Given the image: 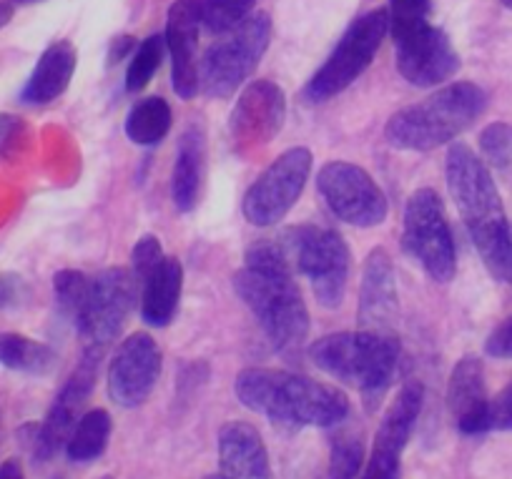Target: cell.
<instances>
[{
    "instance_id": "cell-9",
    "label": "cell",
    "mask_w": 512,
    "mask_h": 479,
    "mask_svg": "<svg viewBox=\"0 0 512 479\" xmlns=\"http://www.w3.org/2000/svg\"><path fill=\"white\" fill-rule=\"evenodd\" d=\"M402 244L407 254L437 284H450L457 274V249L445 206L435 189H417L405 206Z\"/></svg>"
},
{
    "instance_id": "cell-43",
    "label": "cell",
    "mask_w": 512,
    "mask_h": 479,
    "mask_svg": "<svg viewBox=\"0 0 512 479\" xmlns=\"http://www.w3.org/2000/svg\"><path fill=\"white\" fill-rule=\"evenodd\" d=\"M206 479H224V477H221V474H209V477H206Z\"/></svg>"
},
{
    "instance_id": "cell-16",
    "label": "cell",
    "mask_w": 512,
    "mask_h": 479,
    "mask_svg": "<svg viewBox=\"0 0 512 479\" xmlns=\"http://www.w3.org/2000/svg\"><path fill=\"white\" fill-rule=\"evenodd\" d=\"M161 349L154 337L136 332L121 342L108 364V394L123 409L141 407L161 377Z\"/></svg>"
},
{
    "instance_id": "cell-18",
    "label": "cell",
    "mask_w": 512,
    "mask_h": 479,
    "mask_svg": "<svg viewBox=\"0 0 512 479\" xmlns=\"http://www.w3.org/2000/svg\"><path fill=\"white\" fill-rule=\"evenodd\" d=\"M400 316V296H397V274L392 256L384 249L369 251L359 284V327L367 332L395 334Z\"/></svg>"
},
{
    "instance_id": "cell-27",
    "label": "cell",
    "mask_w": 512,
    "mask_h": 479,
    "mask_svg": "<svg viewBox=\"0 0 512 479\" xmlns=\"http://www.w3.org/2000/svg\"><path fill=\"white\" fill-rule=\"evenodd\" d=\"M111 414L106 409H91L78 419L66 442V454L71 462H93L101 457L111 439Z\"/></svg>"
},
{
    "instance_id": "cell-25",
    "label": "cell",
    "mask_w": 512,
    "mask_h": 479,
    "mask_svg": "<svg viewBox=\"0 0 512 479\" xmlns=\"http://www.w3.org/2000/svg\"><path fill=\"white\" fill-rule=\"evenodd\" d=\"M0 364L13 372L46 377L56 369L58 357L48 344L16 332H6L0 334Z\"/></svg>"
},
{
    "instance_id": "cell-5",
    "label": "cell",
    "mask_w": 512,
    "mask_h": 479,
    "mask_svg": "<svg viewBox=\"0 0 512 479\" xmlns=\"http://www.w3.org/2000/svg\"><path fill=\"white\" fill-rule=\"evenodd\" d=\"M309 357L329 377L359 387L367 407L374 409L390 389L400 367V342L395 334L359 332L327 334L309 347Z\"/></svg>"
},
{
    "instance_id": "cell-39",
    "label": "cell",
    "mask_w": 512,
    "mask_h": 479,
    "mask_svg": "<svg viewBox=\"0 0 512 479\" xmlns=\"http://www.w3.org/2000/svg\"><path fill=\"white\" fill-rule=\"evenodd\" d=\"M0 479H26L21 462L18 459H6V462L0 464Z\"/></svg>"
},
{
    "instance_id": "cell-24",
    "label": "cell",
    "mask_w": 512,
    "mask_h": 479,
    "mask_svg": "<svg viewBox=\"0 0 512 479\" xmlns=\"http://www.w3.org/2000/svg\"><path fill=\"white\" fill-rule=\"evenodd\" d=\"M181 286H184V266L174 256H164L149 279L141 284V319L149 327H169L179 309Z\"/></svg>"
},
{
    "instance_id": "cell-17",
    "label": "cell",
    "mask_w": 512,
    "mask_h": 479,
    "mask_svg": "<svg viewBox=\"0 0 512 479\" xmlns=\"http://www.w3.org/2000/svg\"><path fill=\"white\" fill-rule=\"evenodd\" d=\"M397 71L417 88H435L460 71V53L442 28L425 26L395 41Z\"/></svg>"
},
{
    "instance_id": "cell-8",
    "label": "cell",
    "mask_w": 512,
    "mask_h": 479,
    "mask_svg": "<svg viewBox=\"0 0 512 479\" xmlns=\"http://www.w3.org/2000/svg\"><path fill=\"white\" fill-rule=\"evenodd\" d=\"M390 33V18L384 8L364 13L344 31L342 41L332 51V56L322 63L317 73L304 86V101L324 103L329 98L347 91L377 56L384 36Z\"/></svg>"
},
{
    "instance_id": "cell-10",
    "label": "cell",
    "mask_w": 512,
    "mask_h": 479,
    "mask_svg": "<svg viewBox=\"0 0 512 479\" xmlns=\"http://www.w3.org/2000/svg\"><path fill=\"white\" fill-rule=\"evenodd\" d=\"M312 166V151L304 146H294L279 153L262 171V176L246 189L244 201H241L244 219L259 229H269L287 219L299 196L304 194Z\"/></svg>"
},
{
    "instance_id": "cell-23",
    "label": "cell",
    "mask_w": 512,
    "mask_h": 479,
    "mask_svg": "<svg viewBox=\"0 0 512 479\" xmlns=\"http://www.w3.org/2000/svg\"><path fill=\"white\" fill-rule=\"evenodd\" d=\"M78 66V53L73 43L56 41L43 51L38 58L36 68H33L31 78L23 86L21 101L31 103V106H46L61 98L66 88L71 86V78Z\"/></svg>"
},
{
    "instance_id": "cell-40",
    "label": "cell",
    "mask_w": 512,
    "mask_h": 479,
    "mask_svg": "<svg viewBox=\"0 0 512 479\" xmlns=\"http://www.w3.org/2000/svg\"><path fill=\"white\" fill-rule=\"evenodd\" d=\"M13 3H6V0H0V28H6L8 23L13 21Z\"/></svg>"
},
{
    "instance_id": "cell-7",
    "label": "cell",
    "mask_w": 512,
    "mask_h": 479,
    "mask_svg": "<svg viewBox=\"0 0 512 479\" xmlns=\"http://www.w3.org/2000/svg\"><path fill=\"white\" fill-rule=\"evenodd\" d=\"M272 41L267 13H251L241 26L226 33L224 41L206 51L199 66V88L209 98H229L244 86Z\"/></svg>"
},
{
    "instance_id": "cell-45",
    "label": "cell",
    "mask_w": 512,
    "mask_h": 479,
    "mask_svg": "<svg viewBox=\"0 0 512 479\" xmlns=\"http://www.w3.org/2000/svg\"><path fill=\"white\" fill-rule=\"evenodd\" d=\"M103 479H113V477H103Z\"/></svg>"
},
{
    "instance_id": "cell-21",
    "label": "cell",
    "mask_w": 512,
    "mask_h": 479,
    "mask_svg": "<svg viewBox=\"0 0 512 479\" xmlns=\"http://www.w3.org/2000/svg\"><path fill=\"white\" fill-rule=\"evenodd\" d=\"M219 474L224 479H274L267 444L249 422H226L219 429Z\"/></svg>"
},
{
    "instance_id": "cell-36",
    "label": "cell",
    "mask_w": 512,
    "mask_h": 479,
    "mask_svg": "<svg viewBox=\"0 0 512 479\" xmlns=\"http://www.w3.org/2000/svg\"><path fill=\"white\" fill-rule=\"evenodd\" d=\"M490 429L512 432V382L495 399H490Z\"/></svg>"
},
{
    "instance_id": "cell-33",
    "label": "cell",
    "mask_w": 512,
    "mask_h": 479,
    "mask_svg": "<svg viewBox=\"0 0 512 479\" xmlns=\"http://www.w3.org/2000/svg\"><path fill=\"white\" fill-rule=\"evenodd\" d=\"M482 161L492 169H510L512 166V126L510 123H490L480 133Z\"/></svg>"
},
{
    "instance_id": "cell-19",
    "label": "cell",
    "mask_w": 512,
    "mask_h": 479,
    "mask_svg": "<svg viewBox=\"0 0 512 479\" xmlns=\"http://www.w3.org/2000/svg\"><path fill=\"white\" fill-rule=\"evenodd\" d=\"M201 28V0H174L166 16V48L171 53V86L181 101L199 93L196 41Z\"/></svg>"
},
{
    "instance_id": "cell-37",
    "label": "cell",
    "mask_w": 512,
    "mask_h": 479,
    "mask_svg": "<svg viewBox=\"0 0 512 479\" xmlns=\"http://www.w3.org/2000/svg\"><path fill=\"white\" fill-rule=\"evenodd\" d=\"M485 352L492 359H512V316L492 329L485 342Z\"/></svg>"
},
{
    "instance_id": "cell-13",
    "label": "cell",
    "mask_w": 512,
    "mask_h": 479,
    "mask_svg": "<svg viewBox=\"0 0 512 479\" xmlns=\"http://www.w3.org/2000/svg\"><path fill=\"white\" fill-rule=\"evenodd\" d=\"M103 352L98 349H86L78 362V367L73 369V374L68 377V382L63 384L61 392L53 399L51 409H48L46 419L41 424H28V432H31V452L33 457L48 462L51 457H56L58 449L68 442L73 427L78 424V419L83 417V407H86L88 397H91L93 387H96L98 367H101Z\"/></svg>"
},
{
    "instance_id": "cell-32",
    "label": "cell",
    "mask_w": 512,
    "mask_h": 479,
    "mask_svg": "<svg viewBox=\"0 0 512 479\" xmlns=\"http://www.w3.org/2000/svg\"><path fill=\"white\" fill-rule=\"evenodd\" d=\"M432 3L430 0H390L387 18H390V33L395 41L430 26Z\"/></svg>"
},
{
    "instance_id": "cell-38",
    "label": "cell",
    "mask_w": 512,
    "mask_h": 479,
    "mask_svg": "<svg viewBox=\"0 0 512 479\" xmlns=\"http://www.w3.org/2000/svg\"><path fill=\"white\" fill-rule=\"evenodd\" d=\"M21 279L13 274H3L0 271V309H6V306H13L21 296Z\"/></svg>"
},
{
    "instance_id": "cell-15",
    "label": "cell",
    "mask_w": 512,
    "mask_h": 479,
    "mask_svg": "<svg viewBox=\"0 0 512 479\" xmlns=\"http://www.w3.org/2000/svg\"><path fill=\"white\" fill-rule=\"evenodd\" d=\"M425 404V387L422 382L402 384L395 402L387 407L377 434H374V447L369 454V462L359 479H397L400 477L402 452L410 444L412 432L417 427V419Z\"/></svg>"
},
{
    "instance_id": "cell-31",
    "label": "cell",
    "mask_w": 512,
    "mask_h": 479,
    "mask_svg": "<svg viewBox=\"0 0 512 479\" xmlns=\"http://www.w3.org/2000/svg\"><path fill=\"white\" fill-rule=\"evenodd\" d=\"M164 53H166L164 36H149L139 48H136V53L131 56V63H128V71H126L128 93H139L149 86L154 73L159 71L161 61H164Z\"/></svg>"
},
{
    "instance_id": "cell-30",
    "label": "cell",
    "mask_w": 512,
    "mask_h": 479,
    "mask_svg": "<svg viewBox=\"0 0 512 479\" xmlns=\"http://www.w3.org/2000/svg\"><path fill=\"white\" fill-rule=\"evenodd\" d=\"M256 0H201V26L211 36H226L251 16Z\"/></svg>"
},
{
    "instance_id": "cell-12",
    "label": "cell",
    "mask_w": 512,
    "mask_h": 479,
    "mask_svg": "<svg viewBox=\"0 0 512 479\" xmlns=\"http://www.w3.org/2000/svg\"><path fill=\"white\" fill-rule=\"evenodd\" d=\"M136 284L131 269L111 266V269L98 271L88 286L86 309L81 314L76 332L86 342V349L106 352L108 344L116 342L118 334L126 327V319L134 309Z\"/></svg>"
},
{
    "instance_id": "cell-2",
    "label": "cell",
    "mask_w": 512,
    "mask_h": 479,
    "mask_svg": "<svg viewBox=\"0 0 512 479\" xmlns=\"http://www.w3.org/2000/svg\"><path fill=\"white\" fill-rule=\"evenodd\" d=\"M445 179L482 264L497 281H505L512 259V224L490 169L470 146L452 143L445 158Z\"/></svg>"
},
{
    "instance_id": "cell-41",
    "label": "cell",
    "mask_w": 512,
    "mask_h": 479,
    "mask_svg": "<svg viewBox=\"0 0 512 479\" xmlns=\"http://www.w3.org/2000/svg\"><path fill=\"white\" fill-rule=\"evenodd\" d=\"M507 284H512V259H510V269H507Z\"/></svg>"
},
{
    "instance_id": "cell-3",
    "label": "cell",
    "mask_w": 512,
    "mask_h": 479,
    "mask_svg": "<svg viewBox=\"0 0 512 479\" xmlns=\"http://www.w3.org/2000/svg\"><path fill=\"white\" fill-rule=\"evenodd\" d=\"M234 392L246 409L292 427H339L349 414L342 389L284 369H244Z\"/></svg>"
},
{
    "instance_id": "cell-4",
    "label": "cell",
    "mask_w": 512,
    "mask_h": 479,
    "mask_svg": "<svg viewBox=\"0 0 512 479\" xmlns=\"http://www.w3.org/2000/svg\"><path fill=\"white\" fill-rule=\"evenodd\" d=\"M485 108L487 93L477 83H450L425 101L397 111L384 126V138L400 151H435L455 143Z\"/></svg>"
},
{
    "instance_id": "cell-28",
    "label": "cell",
    "mask_w": 512,
    "mask_h": 479,
    "mask_svg": "<svg viewBox=\"0 0 512 479\" xmlns=\"http://www.w3.org/2000/svg\"><path fill=\"white\" fill-rule=\"evenodd\" d=\"M88 286H91V279L83 271L63 269L53 276V299H56L58 316L73 329L78 327L83 309H86Z\"/></svg>"
},
{
    "instance_id": "cell-1",
    "label": "cell",
    "mask_w": 512,
    "mask_h": 479,
    "mask_svg": "<svg viewBox=\"0 0 512 479\" xmlns=\"http://www.w3.org/2000/svg\"><path fill=\"white\" fill-rule=\"evenodd\" d=\"M234 291L279 352H294L309 337V309L294 281V266L282 236L259 239L246 249L234 276Z\"/></svg>"
},
{
    "instance_id": "cell-44",
    "label": "cell",
    "mask_w": 512,
    "mask_h": 479,
    "mask_svg": "<svg viewBox=\"0 0 512 479\" xmlns=\"http://www.w3.org/2000/svg\"><path fill=\"white\" fill-rule=\"evenodd\" d=\"M16 3H38V0H16Z\"/></svg>"
},
{
    "instance_id": "cell-6",
    "label": "cell",
    "mask_w": 512,
    "mask_h": 479,
    "mask_svg": "<svg viewBox=\"0 0 512 479\" xmlns=\"http://www.w3.org/2000/svg\"><path fill=\"white\" fill-rule=\"evenodd\" d=\"M294 271L307 276L314 296L324 309H339L347 296L352 256L339 231L329 226H294L282 234Z\"/></svg>"
},
{
    "instance_id": "cell-26",
    "label": "cell",
    "mask_w": 512,
    "mask_h": 479,
    "mask_svg": "<svg viewBox=\"0 0 512 479\" xmlns=\"http://www.w3.org/2000/svg\"><path fill=\"white\" fill-rule=\"evenodd\" d=\"M171 106L159 96L134 103L126 116V136L136 146H159L171 131Z\"/></svg>"
},
{
    "instance_id": "cell-42",
    "label": "cell",
    "mask_w": 512,
    "mask_h": 479,
    "mask_svg": "<svg viewBox=\"0 0 512 479\" xmlns=\"http://www.w3.org/2000/svg\"><path fill=\"white\" fill-rule=\"evenodd\" d=\"M500 3H502V6L510 8V11H512V0H500Z\"/></svg>"
},
{
    "instance_id": "cell-29",
    "label": "cell",
    "mask_w": 512,
    "mask_h": 479,
    "mask_svg": "<svg viewBox=\"0 0 512 479\" xmlns=\"http://www.w3.org/2000/svg\"><path fill=\"white\" fill-rule=\"evenodd\" d=\"M364 462L362 434L352 427H342L329 449V479H357Z\"/></svg>"
},
{
    "instance_id": "cell-14",
    "label": "cell",
    "mask_w": 512,
    "mask_h": 479,
    "mask_svg": "<svg viewBox=\"0 0 512 479\" xmlns=\"http://www.w3.org/2000/svg\"><path fill=\"white\" fill-rule=\"evenodd\" d=\"M287 121V93L274 81H251L236 98L229 136L239 156H251L279 136Z\"/></svg>"
},
{
    "instance_id": "cell-20",
    "label": "cell",
    "mask_w": 512,
    "mask_h": 479,
    "mask_svg": "<svg viewBox=\"0 0 512 479\" xmlns=\"http://www.w3.org/2000/svg\"><path fill=\"white\" fill-rule=\"evenodd\" d=\"M447 407L462 434L490 432V397H487L482 359L467 354L452 367L447 382Z\"/></svg>"
},
{
    "instance_id": "cell-11",
    "label": "cell",
    "mask_w": 512,
    "mask_h": 479,
    "mask_svg": "<svg viewBox=\"0 0 512 479\" xmlns=\"http://www.w3.org/2000/svg\"><path fill=\"white\" fill-rule=\"evenodd\" d=\"M317 189L324 204L339 221L357 229H372L384 224L390 214L387 196L377 181L349 161H329L319 169Z\"/></svg>"
},
{
    "instance_id": "cell-34",
    "label": "cell",
    "mask_w": 512,
    "mask_h": 479,
    "mask_svg": "<svg viewBox=\"0 0 512 479\" xmlns=\"http://www.w3.org/2000/svg\"><path fill=\"white\" fill-rule=\"evenodd\" d=\"M31 141V128L23 121L21 116L13 113H0V158H13L21 156Z\"/></svg>"
},
{
    "instance_id": "cell-35",
    "label": "cell",
    "mask_w": 512,
    "mask_h": 479,
    "mask_svg": "<svg viewBox=\"0 0 512 479\" xmlns=\"http://www.w3.org/2000/svg\"><path fill=\"white\" fill-rule=\"evenodd\" d=\"M164 261V249H161L159 236L146 234L136 241V246L131 249V274H134L136 284H144L151 276V271Z\"/></svg>"
},
{
    "instance_id": "cell-22",
    "label": "cell",
    "mask_w": 512,
    "mask_h": 479,
    "mask_svg": "<svg viewBox=\"0 0 512 479\" xmlns=\"http://www.w3.org/2000/svg\"><path fill=\"white\" fill-rule=\"evenodd\" d=\"M206 174V133L201 123L184 128L176 148V164L171 174V201L176 211L189 214L196 209L201 196V184Z\"/></svg>"
}]
</instances>
